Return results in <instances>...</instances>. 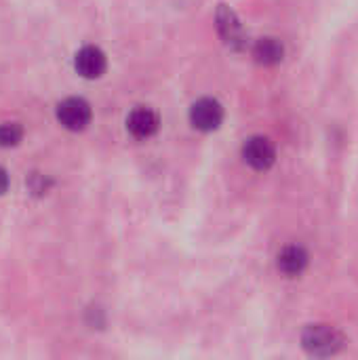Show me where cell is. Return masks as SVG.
Masks as SVG:
<instances>
[{"label": "cell", "instance_id": "cell-8", "mask_svg": "<svg viewBox=\"0 0 358 360\" xmlns=\"http://www.w3.org/2000/svg\"><path fill=\"white\" fill-rule=\"evenodd\" d=\"M217 30L219 36L224 38L226 44H230L234 51H241L245 46V30L238 21V17L234 15V11L222 6L217 13Z\"/></svg>", "mask_w": 358, "mask_h": 360}, {"label": "cell", "instance_id": "cell-7", "mask_svg": "<svg viewBox=\"0 0 358 360\" xmlns=\"http://www.w3.org/2000/svg\"><path fill=\"white\" fill-rule=\"evenodd\" d=\"M308 251L302 245H287L279 257H276V266L279 270L287 276V278H298L306 272L308 268Z\"/></svg>", "mask_w": 358, "mask_h": 360}, {"label": "cell", "instance_id": "cell-9", "mask_svg": "<svg viewBox=\"0 0 358 360\" xmlns=\"http://www.w3.org/2000/svg\"><path fill=\"white\" fill-rule=\"evenodd\" d=\"M283 55H285V49H283L281 40L270 38V36L260 38L253 46V57L262 65H276L283 61Z\"/></svg>", "mask_w": 358, "mask_h": 360}, {"label": "cell", "instance_id": "cell-6", "mask_svg": "<svg viewBox=\"0 0 358 360\" xmlns=\"http://www.w3.org/2000/svg\"><path fill=\"white\" fill-rule=\"evenodd\" d=\"M158 127H160L158 114L154 110L146 108V105H137L127 116V131L135 139H150V137H154Z\"/></svg>", "mask_w": 358, "mask_h": 360}, {"label": "cell", "instance_id": "cell-11", "mask_svg": "<svg viewBox=\"0 0 358 360\" xmlns=\"http://www.w3.org/2000/svg\"><path fill=\"white\" fill-rule=\"evenodd\" d=\"M8 190V173L4 167H0V196Z\"/></svg>", "mask_w": 358, "mask_h": 360}, {"label": "cell", "instance_id": "cell-1", "mask_svg": "<svg viewBox=\"0 0 358 360\" xmlns=\"http://www.w3.org/2000/svg\"><path fill=\"white\" fill-rule=\"evenodd\" d=\"M304 348L312 356H333L344 346V338L329 325H310L302 335Z\"/></svg>", "mask_w": 358, "mask_h": 360}, {"label": "cell", "instance_id": "cell-5", "mask_svg": "<svg viewBox=\"0 0 358 360\" xmlns=\"http://www.w3.org/2000/svg\"><path fill=\"white\" fill-rule=\"evenodd\" d=\"M74 68L76 72L87 78V80H95L101 78L108 70V57L106 53L97 46V44H84L76 51L74 57Z\"/></svg>", "mask_w": 358, "mask_h": 360}, {"label": "cell", "instance_id": "cell-10", "mask_svg": "<svg viewBox=\"0 0 358 360\" xmlns=\"http://www.w3.org/2000/svg\"><path fill=\"white\" fill-rule=\"evenodd\" d=\"M23 129L17 122H4L0 124V148H13L21 141Z\"/></svg>", "mask_w": 358, "mask_h": 360}, {"label": "cell", "instance_id": "cell-2", "mask_svg": "<svg viewBox=\"0 0 358 360\" xmlns=\"http://www.w3.org/2000/svg\"><path fill=\"white\" fill-rule=\"evenodd\" d=\"M190 122L196 131L211 133L217 131L224 122V108L213 97H203L192 103L190 108Z\"/></svg>", "mask_w": 358, "mask_h": 360}, {"label": "cell", "instance_id": "cell-3", "mask_svg": "<svg viewBox=\"0 0 358 360\" xmlns=\"http://www.w3.org/2000/svg\"><path fill=\"white\" fill-rule=\"evenodd\" d=\"M243 160L255 171H268L276 160V148L268 137L253 135L243 146Z\"/></svg>", "mask_w": 358, "mask_h": 360}, {"label": "cell", "instance_id": "cell-4", "mask_svg": "<svg viewBox=\"0 0 358 360\" xmlns=\"http://www.w3.org/2000/svg\"><path fill=\"white\" fill-rule=\"evenodd\" d=\"M57 120L68 131H82L91 122V105L82 97H68L57 105Z\"/></svg>", "mask_w": 358, "mask_h": 360}]
</instances>
